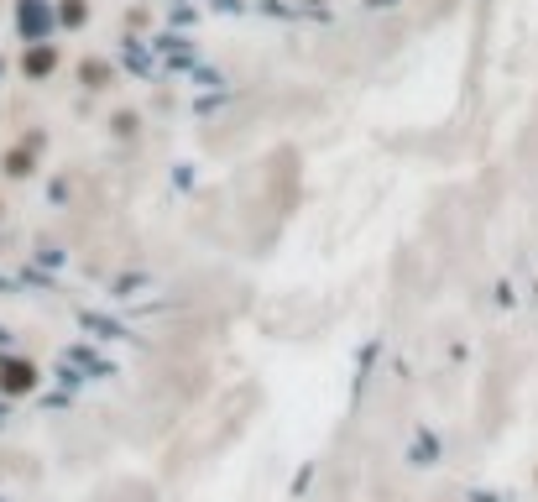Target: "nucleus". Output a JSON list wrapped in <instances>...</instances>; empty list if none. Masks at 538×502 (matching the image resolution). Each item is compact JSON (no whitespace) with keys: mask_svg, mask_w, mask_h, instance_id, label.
Returning <instances> with one entry per match:
<instances>
[{"mask_svg":"<svg viewBox=\"0 0 538 502\" xmlns=\"http://www.w3.org/2000/svg\"><path fill=\"white\" fill-rule=\"evenodd\" d=\"M53 63H58V53H53V48H32L27 74H32V79H42V74H53Z\"/></svg>","mask_w":538,"mask_h":502,"instance_id":"nucleus-2","label":"nucleus"},{"mask_svg":"<svg viewBox=\"0 0 538 502\" xmlns=\"http://www.w3.org/2000/svg\"><path fill=\"white\" fill-rule=\"evenodd\" d=\"M53 27V11H48V0H27L21 6V32L27 37H37V32H48Z\"/></svg>","mask_w":538,"mask_h":502,"instance_id":"nucleus-1","label":"nucleus"}]
</instances>
